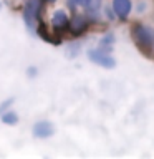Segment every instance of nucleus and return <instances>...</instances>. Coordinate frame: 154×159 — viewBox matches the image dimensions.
<instances>
[{"mask_svg": "<svg viewBox=\"0 0 154 159\" xmlns=\"http://www.w3.org/2000/svg\"><path fill=\"white\" fill-rule=\"evenodd\" d=\"M133 38L141 52L147 53V55L151 53V50L154 47V30L151 27L136 23L133 27Z\"/></svg>", "mask_w": 154, "mask_h": 159, "instance_id": "nucleus-1", "label": "nucleus"}, {"mask_svg": "<svg viewBox=\"0 0 154 159\" xmlns=\"http://www.w3.org/2000/svg\"><path fill=\"white\" fill-rule=\"evenodd\" d=\"M40 12H42V0H27L23 5V22L27 25L28 32L35 33L40 22Z\"/></svg>", "mask_w": 154, "mask_h": 159, "instance_id": "nucleus-2", "label": "nucleus"}, {"mask_svg": "<svg viewBox=\"0 0 154 159\" xmlns=\"http://www.w3.org/2000/svg\"><path fill=\"white\" fill-rule=\"evenodd\" d=\"M88 58L91 60L93 63L99 65L103 68H114L116 66V60H114L111 55H108L104 50H89L88 52Z\"/></svg>", "mask_w": 154, "mask_h": 159, "instance_id": "nucleus-3", "label": "nucleus"}, {"mask_svg": "<svg viewBox=\"0 0 154 159\" xmlns=\"http://www.w3.org/2000/svg\"><path fill=\"white\" fill-rule=\"evenodd\" d=\"M32 133L35 138L38 139H47L52 138L55 134V126L52 121H47V119H42V121H37L32 128Z\"/></svg>", "mask_w": 154, "mask_h": 159, "instance_id": "nucleus-4", "label": "nucleus"}, {"mask_svg": "<svg viewBox=\"0 0 154 159\" xmlns=\"http://www.w3.org/2000/svg\"><path fill=\"white\" fill-rule=\"evenodd\" d=\"M88 30V20L83 17V15H73L71 20L68 22V32L75 35V37H79Z\"/></svg>", "mask_w": 154, "mask_h": 159, "instance_id": "nucleus-5", "label": "nucleus"}, {"mask_svg": "<svg viewBox=\"0 0 154 159\" xmlns=\"http://www.w3.org/2000/svg\"><path fill=\"white\" fill-rule=\"evenodd\" d=\"M68 22L70 18L66 17V13L63 10H55L53 15H52V28L53 32L57 33H61V32H66L68 30Z\"/></svg>", "mask_w": 154, "mask_h": 159, "instance_id": "nucleus-6", "label": "nucleus"}, {"mask_svg": "<svg viewBox=\"0 0 154 159\" xmlns=\"http://www.w3.org/2000/svg\"><path fill=\"white\" fill-rule=\"evenodd\" d=\"M37 35H40L45 42H48V43H53V45H60L61 43V38L60 37H57V35H52L50 33V30H48V27L45 23H42V22H38V27H37V32H35Z\"/></svg>", "mask_w": 154, "mask_h": 159, "instance_id": "nucleus-7", "label": "nucleus"}, {"mask_svg": "<svg viewBox=\"0 0 154 159\" xmlns=\"http://www.w3.org/2000/svg\"><path fill=\"white\" fill-rule=\"evenodd\" d=\"M113 10L119 18H126L131 12V2L129 0H113Z\"/></svg>", "mask_w": 154, "mask_h": 159, "instance_id": "nucleus-8", "label": "nucleus"}, {"mask_svg": "<svg viewBox=\"0 0 154 159\" xmlns=\"http://www.w3.org/2000/svg\"><path fill=\"white\" fill-rule=\"evenodd\" d=\"M0 119H2L3 124H8V126H15L18 123V114L15 111H3L0 114Z\"/></svg>", "mask_w": 154, "mask_h": 159, "instance_id": "nucleus-9", "label": "nucleus"}, {"mask_svg": "<svg viewBox=\"0 0 154 159\" xmlns=\"http://www.w3.org/2000/svg\"><path fill=\"white\" fill-rule=\"evenodd\" d=\"M79 50H81V45H79L78 42L70 43L68 47H66V57H68V58H75V57L79 53Z\"/></svg>", "mask_w": 154, "mask_h": 159, "instance_id": "nucleus-10", "label": "nucleus"}, {"mask_svg": "<svg viewBox=\"0 0 154 159\" xmlns=\"http://www.w3.org/2000/svg\"><path fill=\"white\" fill-rule=\"evenodd\" d=\"M114 43V35L113 33H108L106 37H104L103 40H101V43H99V47H101L103 50H108L111 45Z\"/></svg>", "mask_w": 154, "mask_h": 159, "instance_id": "nucleus-11", "label": "nucleus"}, {"mask_svg": "<svg viewBox=\"0 0 154 159\" xmlns=\"http://www.w3.org/2000/svg\"><path fill=\"white\" fill-rule=\"evenodd\" d=\"M15 103V96H10V98H7L5 101H2L0 103V114H2L3 111H7V109L12 106V104Z\"/></svg>", "mask_w": 154, "mask_h": 159, "instance_id": "nucleus-12", "label": "nucleus"}, {"mask_svg": "<svg viewBox=\"0 0 154 159\" xmlns=\"http://www.w3.org/2000/svg\"><path fill=\"white\" fill-rule=\"evenodd\" d=\"M38 75V68L37 66H28L27 68V76L28 78H35Z\"/></svg>", "mask_w": 154, "mask_h": 159, "instance_id": "nucleus-13", "label": "nucleus"}, {"mask_svg": "<svg viewBox=\"0 0 154 159\" xmlns=\"http://www.w3.org/2000/svg\"><path fill=\"white\" fill-rule=\"evenodd\" d=\"M99 5H101V0H91V3H89V10H98Z\"/></svg>", "mask_w": 154, "mask_h": 159, "instance_id": "nucleus-14", "label": "nucleus"}, {"mask_svg": "<svg viewBox=\"0 0 154 159\" xmlns=\"http://www.w3.org/2000/svg\"><path fill=\"white\" fill-rule=\"evenodd\" d=\"M89 3H91V0H78V5H81V7H84V8H88Z\"/></svg>", "mask_w": 154, "mask_h": 159, "instance_id": "nucleus-15", "label": "nucleus"}, {"mask_svg": "<svg viewBox=\"0 0 154 159\" xmlns=\"http://www.w3.org/2000/svg\"><path fill=\"white\" fill-rule=\"evenodd\" d=\"M45 2H48V3H55L57 0H45Z\"/></svg>", "mask_w": 154, "mask_h": 159, "instance_id": "nucleus-16", "label": "nucleus"}, {"mask_svg": "<svg viewBox=\"0 0 154 159\" xmlns=\"http://www.w3.org/2000/svg\"><path fill=\"white\" fill-rule=\"evenodd\" d=\"M0 10H2V3H0Z\"/></svg>", "mask_w": 154, "mask_h": 159, "instance_id": "nucleus-17", "label": "nucleus"}]
</instances>
